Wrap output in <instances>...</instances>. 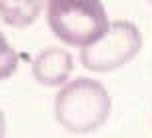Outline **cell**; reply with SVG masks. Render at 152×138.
Wrapping results in <instances>:
<instances>
[{"label":"cell","instance_id":"1","mask_svg":"<svg viewBox=\"0 0 152 138\" xmlns=\"http://www.w3.org/2000/svg\"><path fill=\"white\" fill-rule=\"evenodd\" d=\"M112 100L104 86L94 78H74L62 86L54 98V116L72 134H90L110 116Z\"/></svg>","mask_w":152,"mask_h":138},{"label":"cell","instance_id":"2","mask_svg":"<svg viewBox=\"0 0 152 138\" xmlns=\"http://www.w3.org/2000/svg\"><path fill=\"white\" fill-rule=\"evenodd\" d=\"M46 22L56 38L68 46H90L108 30L102 0H46Z\"/></svg>","mask_w":152,"mask_h":138},{"label":"cell","instance_id":"3","mask_svg":"<svg viewBox=\"0 0 152 138\" xmlns=\"http://www.w3.org/2000/svg\"><path fill=\"white\" fill-rule=\"evenodd\" d=\"M142 48V34L128 20L110 22L108 30L90 46L80 48V62L90 72H114L132 62Z\"/></svg>","mask_w":152,"mask_h":138},{"label":"cell","instance_id":"4","mask_svg":"<svg viewBox=\"0 0 152 138\" xmlns=\"http://www.w3.org/2000/svg\"><path fill=\"white\" fill-rule=\"evenodd\" d=\"M74 70V58L68 50L50 46L38 54L32 62V76L36 82L48 88L64 86Z\"/></svg>","mask_w":152,"mask_h":138},{"label":"cell","instance_id":"5","mask_svg":"<svg viewBox=\"0 0 152 138\" xmlns=\"http://www.w3.org/2000/svg\"><path fill=\"white\" fill-rule=\"evenodd\" d=\"M44 8L46 0H0V20L10 28H28Z\"/></svg>","mask_w":152,"mask_h":138},{"label":"cell","instance_id":"6","mask_svg":"<svg viewBox=\"0 0 152 138\" xmlns=\"http://www.w3.org/2000/svg\"><path fill=\"white\" fill-rule=\"evenodd\" d=\"M20 54L16 52L6 40V36L0 32V80H6L18 70Z\"/></svg>","mask_w":152,"mask_h":138},{"label":"cell","instance_id":"7","mask_svg":"<svg viewBox=\"0 0 152 138\" xmlns=\"http://www.w3.org/2000/svg\"><path fill=\"white\" fill-rule=\"evenodd\" d=\"M148 2H150V4H152V0H148Z\"/></svg>","mask_w":152,"mask_h":138},{"label":"cell","instance_id":"8","mask_svg":"<svg viewBox=\"0 0 152 138\" xmlns=\"http://www.w3.org/2000/svg\"><path fill=\"white\" fill-rule=\"evenodd\" d=\"M0 138H2V136H0Z\"/></svg>","mask_w":152,"mask_h":138}]
</instances>
